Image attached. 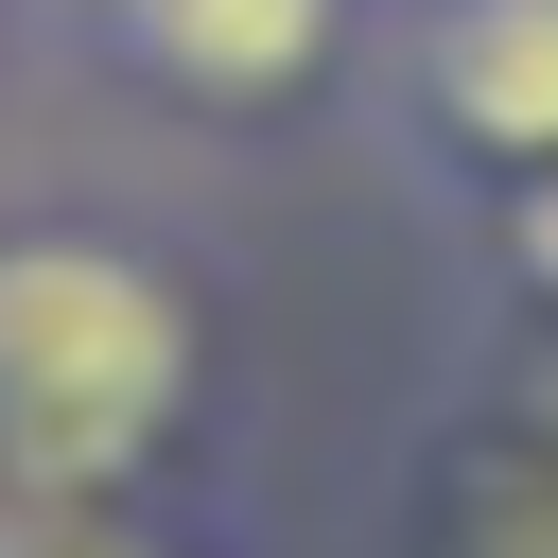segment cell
<instances>
[{
	"mask_svg": "<svg viewBox=\"0 0 558 558\" xmlns=\"http://www.w3.org/2000/svg\"><path fill=\"white\" fill-rule=\"evenodd\" d=\"M192 384V314L122 244H17L0 262V436L52 488H105Z\"/></svg>",
	"mask_w": 558,
	"mask_h": 558,
	"instance_id": "cell-1",
	"label": "cell"
},
{
	"mask_svg": "<svg viewBox=\"0 0 558 558\" xmlns=\"http://www.w3.org/2000/svg\"><path fill=\"white\" fill-rule=\"evenodd\" d=\"M436 105L506 157H558V0H453L436 17Z\"/></svg>",
	"mask_w": 558,
	"mask_h": 558,
	"instance_id": "cell-2",
	"label": "cell"
},
{
	"mask_svg": "<svg viewBox=\"0 0 558 558\" xmlns=\"http://www.w3.org/2000/svg\"><path fill=\"white\" fill-rule=\"evenodd\" d=\"M122 17L174 87H296L314 35H331V0H122Z\"/></svg>",
	"mask_w": 558,
	"mask_h": 558,
	"instance_id": "cell-3",
	"label": "cell"
},
{
	"mask_svg": "<svg viewBox=\"0 0 558 558\" xmlns=\"http://www.w3.org/2000/svg\"><path fill=\"white\" fill-rule=\"evenodd\" d=\"M523 262H541V279H558V174H541V192H523Z\"/></svg>",
	"mask_w": 558,
	"mask_h": 558,
	"instance_id": "cell-4",
	"label": "cell"
}]
</instances>
